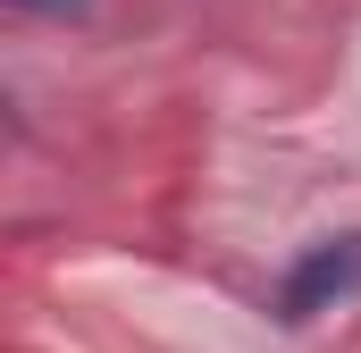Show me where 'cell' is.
<instances>
[{
  "mask_svg": "<svg viewBox=\"0 0 361 353\" xmlns=\"http://www.w3.org/2000/svg\"><path fill=\"white\" fill-rule=\"evenodd\" d=\"M17 8H76V0H17Z\"/></svg>",
  "mask_w": 361,
  "mask_h": 353,
  "instance_id": "2",
  "label": "cell"
},
{
  "mask_svg": "<svg viewBox=\"0 0 361 353\" xmlns=\"http://www.w3.org/2000/svg\"><path fill=\"white\" fill-rule=\"evenodd\" d=\"M345 294H361V236H328V244H311L302 261L286 269L277 320H311V311H328V303H345Z\"/></svg>",
  "mask_w": 361,
  "mask_h": 353,
  "instance_id": "1",
  "label": "cell"
}]
</instances>
